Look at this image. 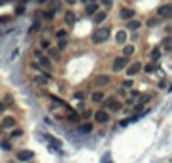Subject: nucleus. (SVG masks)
<instances>
[{"label":"nucleus","instance_id":"1","mask_svg":"<svg viewBox=\"0 0 172 163\" xmlns=\"http://www.w3.org/2000/svg\"><path fill=\"white\" fill-rule=\"evenodd\" d=\"M110 37V27H96L95 32L91 34V42L93 44H103Z\"/></svg>","mask_w":172,"mask_h":163},{"label":"nucleus","instance_id":"2","mask_svg":"<svg viewBox=\"0 0 172 163\" xmlns=\"http://www.w3.org/2000/svg\"><path fill=\"white\" fill-rule=\"evenodd\" d=\"M103 104L106 106L108 111H112V113H116V111H120L121 108H123V103H121L118 98H115V96H108V98H105Z\"/></svg>","mask_w":172,"mask_h":163},{"label":"nucleus","instance_id":"3","mask_svg":"<svg viewBox=\"0 0 172 163\" xmlns=\"http://www.w3.org/2000/svg\"><path fill=\"white\" fill-rule=\"evenodd\" d=\"M130 57H125V56H118L113 59V64H112V69L113 73H120V71H123V69H127L130 66Z\"/></svg>","mask_w":172,"mask_h":163},{"label":"nucleus","instance_id":"4","mask_svg":"<svg viewBox=\"0 0 172 163\" xmlns=\"http://www.w3.org/2000/svg\"><path fill=\"white\" fill-rule=\"evenodd\" d=\"M157 17L160 19H172V4H164L157 9Z\"/></svg>","mask_w":172,"mask_h":163},{"label":"nucleus","instance_id":"5","mask_svg":"<svg viewBox=\"0 0 172 163\" xmlns=\"http://www.w3.org/2000/svg\"><path fill=\"white\" fill-rule=\"evenodd\" d=\"M93 118H95V121L98 125H105V123L110 121V113H108L106 109H98V111H95Z\"/></svg>","mask_w":172,"mask_h":163},{"label":"nucleus","instance_id":"6","mask_svg":"<svg viewBox=\"0 0 172 163\" xmlns=\"http://www.w3.org/2000/svg\"><path fill=\"white\" fill-rule=\"evenodd\" d=\"M93 82H95V86H98V87H105L112 82V77H110V74H98Z\"/></svg>","mask_w":172,"mask_h":163},{"label":"nucleus","instance_id":"7","mask_svg":"<svg viewBox=\"0 0 172 163\" xmlns=\"http://www.w3.org/2000/svg\"><path fill=\"white\" fill-rule=\"evenodd\" d=\"M127 76L128 77H134L135 74H138L140 71H142V62H138V61H135V62H130V66L127 69Z\"/></svg>","mask_w":172,"mask_h":163},{"label":"nucleus","instance_id":"8","mask_svg":"<svg viewBox=\"0 0 172 163\" xmlns=\"http://www.w3.org/2000/svg\"><path fill=\"white\" fill-rule=\"evenodd\" d=\"M118 17L121 19V20H132V19L135 17V10L130 9V7H123V9H120V12H118Z\"/></svg>","mask_w":172,"mask_h":163},{"label":"nucleus","instance_id":"9","mask_svg":"<svg viewBox=\"0 0 172 163\" xmlns=\"http://www.w3.org/2000/svg\"><path fill=\"white\" fill-rule=\"evenodd\" d=\"M15 125H17V120H15L14 116H4V118H2V123H0V126L4 129H14Z\"/></svg>","mask_w":172,"mask_h":163},{"label":"nucleus","instance_id":"10","mask_svg":"<svg viewBox=\"0 0 172 163\" xmlns=\"http://www.w3.org/2000/svg\"><path fill=\"white\" fill-rule=\"evenodd\" d=\"M37 62H39V66H41V67H44L46 71H51V69H52V59L48 56V54H44V56L37 61Z\"/></svg>","mask_w":172,"mask_h":163},{"label":"nucleus","instance_id":"11","mask_svg":"<svg viewBox=\"0 0 172 163\" xmlns=\"http://www.w3.org/2000/svg\"><path fill=\"white\" fill-rule=\"evenodd\" d=\"M105 98H106L105 91H93V93H91V103H95V104L103 103Z\"/></svg>","mask_w":172,"mask_h":163},{"label":"nucleus","instance_id":"12","mask_svg":"<svg viewBox=\"0 0 172 163\" xmlns=\"http://www.w3.org/2000/svg\"><path fill=\"white\" fill-rule=\"evenodd\" d=\"M48 10H52L54 13L63 10V0H49L48 2Z\"/></svg>","mask_w":172,"mask_h":163},{"label":"nucleus","instance_id":"13","mask_svg":"<svg viewBox=\"0 0 172 163\" xmlns=\"http://www.w3.org/2000/svg\"><path fill=\"white\" fill-rule=\"evenodd\" d=\"M106 17H108V10H100L98 13L93 15V24L100 25V24H103V22L106 20Z\"/></svg>","mask_w":172,"mask_h":163},{"label":"nucleus","instance_id":"14","mask_svg":"<svg viewBox=\"0 0 172 163\" xmlns=\"http://www.w3.org/2000/svg\"><path fill=\"white\" fill-rule=\"evenodd\" d=\"M64 24L66 25H74L76 24V12L74 10H66L64 12Z\"/></svg>","mask_w":172,"mask_h":163},{"label":"nucleus","instance_id":"15","mask_svg":"<svg viewBox=\"0 0 172 163\" xmlns=\"http://www.w3.org/2000/svg\"><path fill=\"white\" fill-rule=\"evenodd\" d=\"M46 52H48V56L52 59V62H57V61H61V54H63V52H61L57 47H49Z\"/></svg>","mask_w":172,"mask_h":163},{"label":"nucleus","instance_id":"16","mask_svg":"<svg viewBox=\"0 0 172 163\" xmlns=\"http://www.w3.org/2000/svg\"><path fill=\"white\" fill-rule=\"evenodd\" d=\"M100 12V4L96 2V4H88L84 7V13L86 15H90V17H93L95 13H98Z\"/></svg>","mask_w":172,"mask_h":163},{"label":"nucleus","instance_id":"17","mask_svg":"<svg viewBox=\"0 0 172 163\" xmlns=\"http://www.w3.org/2000/svg\"><path fill=\"white\" fill-rule=\"evenodd\" d=\"M160 47H162V51H165V52L172 51V35H165V37L160 40Z\"/></svg>","mask_w":172,"mask_h":163},{"label":"nucleus","instance_id":"18","mask_svg":"<svg viewBox=\"0 0 172 163\" xmlns=\"http://www.w3.org/2000/svg\"><path fill=\"white\" fill-rule=\"evenodd\" d=\"M32 82H34V84H37V86H41V87H44V86H48L51 81H49L48 77L41 76V74H35V76H32Z\"/></svg>","mask_w":172,"mask_h":163},{"label":"nucleus","instance_id":"19","mask_svg":"<svg viewBox=\"0 0 172 163\" xmlns=\"http://www.w3.org/2000/svg\"><path fill=\"white\" fill-rule=\"evenodd\" d=\"M78 131L81 135H88L93 131V123H90V121H84V123H81V125L78 126Z\"/></svg>","mask_w":172,"mask_h":163},{"label":"nucleus","instance_id":"20","mask_svg":"<svg viewBox=\"0 0 172 163\" xmlns=\"http://www.w3.org/2000/svg\"><path fill=\"white\" fill-rule=\"evenodd\" d=\"M30 158H34V153L30 150H22L17 153V160H20V162H29Z\"/></svg>","mask_w":172,"mask_h":163},{"label":"nucleus","instance_id":"21","mask_svg":"<svg viewBox=\"0 0 172 163\" xmlns=\"http://www.w3.org/2000/svg\"><path fill=\"white\" fill-rule=\"evenodd\" d=\"M140 27H142V22L137 20V19H132V20L127 22V29L132 30V32H137V30L140 29Z\"/></svg>","mask_w":172,"mask_h":163},{"label":"nucleus","instance_id":"22","mask_svg":"<svg viewBox=\"0 0 172 163\" xmlns=\"http://www.w3.org/2000/svg\"><path fill=\"white\" fill-rule=\"evenodd\" d=\"M135 46L134 44H125L123 46V51H121V56H125V57H130V56H134L135 54Z\"/></svg>","mask_w":172,"mask_h":163},{"label":"nucleus","instance_id":"23","mask_svg":"<svg viewBox=\"0 0 172 163\" xmlns=\"http://www.w3.org/2000/svg\"><path fill=\"white\" fill-rule=\"evenodd\" d=\"M115 42L125 46V42H127V30H118V32H116L115 34Z\"/></svg>","mask_w":172,"mask_h":163},{"label":"nucleus","instance_id":"24","mask_svg":"<svg viewBox=\"0 0 172 163\" xmlns=\"http://www.w3.org/2000/svg\"><path fill=\"white\" fill-rule=\"evenodd\" d=\"M66 118H68L69 121H78L79 120V114H78L74 109H66Z\"/></svg>","mask_w":172,"mask_h":163},{"label":"nucleus","instance_id":"25","mask_svg":"<svg viewBox=\"0 0 172 163\" xmlns=\"http://www.w3.org/2000/svg\"><path fill=\"white\" fill-rule=\"evenodd\" d=\"M54 39H56V40H59V39H68V30L66 29H57L56 32H54Z\"/></svg>","mask_w":172,"mask_h":163},{"label":"nucleus","instance_id":"26","mask_svg":"<svg viewBox=\"0 0 172 163\" xmlns=\"http://www.w3.org/2000/svg\"><path fill=\"white\" fill-rule=\"evenodd\" d=\"M160 24V17H157V15H155V17H150V19H147V27H157Z\"/></svg>","mask_w":172,"mask_h":163},{"label":"nucleus","instance_id":"27","mask_svg":"<svg viewBox=\"0 0 172 163\" xmlns=\"http://www.w3.org/2000/svg\"><path fill=\"white\" fill-rule=\"evenodd\" d=\"M150 59H152V62H155V61L160 59V49L159 47H155V49L150 51Z\"/></svg>","mask_w":172,"mask_h":163},{"label":"nucleus","instance_id":"28","mask_svg":"<svg viewBox=\"0 0 172 163\" xmlns=\"http://www.w3.org/2000/svg\"><path fill=\"white\" fill-rule=\"evenodd\" d=\"M39 47L42 49V51H48L52 46H51V42H49V39H41V40H39Z\"/></svg>","mask_w":172,"mask_h":163},{"label":"nucleus","instance_id":"29","mask_svg":"<svg viewBox=\"0 0 172 163\" xmlns=\"http://www.w3.org/2000/svg\"><path fill=\"white\" fill-rule=\"evenodd\" d=\"M150 99H152L150 94H140V98H138L137 103H140V104H143V106H145V104L150 103Z\"/></svg>","mask_w":172,"mask_h":163},{"label":"nucleus","instance_id":"30","mask_svg":"<svg viewBox=\"0 0 172 163\" xmlns=\"http://www.w3.org/2000/svg\"><path fill=\"white\" fill-rule=\"evenodd\" d=\"M56 47L59 49L61 52L66 51V47H68V39H59V40H57V46H56Z\"/></svg>","mask_w":172,"mask_h":163},{"label":"nucleus","instance_id":"31","mask_svg":"<svg viewBox=\"0 0 172 163\" xmlns=\"http://www.w3.org/2000/svg\"><path fill=\"white\" fill-rule=\"evenodd\" d=\"M32 56H34V59L35 61H39L41 57L44 56V51L41 47H35V49H32Z\"/></svg>","mask_w":172,"mask_h":163},{"label":"nucleus","instance_id":"32","mask_svg":"<svg viewBox=\"0 0 172 163\" xmlns=\"http://www.w3.org/2000/svg\"><path fill=\"white\" fill-rule=\"evenodd\" d=\"M22 135H24V131H22L20 128H14L12 131H10V140H14V138H20Z\"/></svg>","mask_w":172,"mask_h":163},{"label":"nucleus","instance_id":"33","mask_svg":"<svg viewBox=\"0 0 172 163\" xmlns=\"http://www.w3.org/2000/svg\"><path fill=\"white\" fill-rule=\"evenodd\" d=\"M41 30V22L39 20H35L32 25H30V29H29V34H35V32H39Z\"/></svg>","mask_w":172,"mask_h":163},{"label":"nucleus","instance_id":"34","mask_svg":"<svg viewBox=\"0 0 172 163\" xmlns=\"http://www.w3.org/2000/svg\"><path fill=\"white\" fill-rule=\"evenodd\" d=\"M42 17L46 19V20H54L56 13L52 12V10H44V12H42Z\"/></svg>","mask_w":172,"mask_h":163},{"label":"nucleus","instance_id":"35","mask_svg":"<svg viewBox=\"0 0 172 163\" xmlns=\"http://www.w3.org/2000/svg\"><path fill=\"white\" fill-rule=\"evenodd\" d=\"M121 87H123V89H130V87H134V81H132V79H125L123 82H121Z\"/></svg>","mask_w":172,"mask_h":163},{"label":"nucleus","instance_id":"36","mask_svg":"<svg viewBox=\"0 0 172 163\" xmlns=\"http://www.w3.org/2000/svg\"><path fill=\"white\" fill-rule=\"evenodd\" d=\"M143 108H145L143 104L137 103V104L134 106V113H135V114H142V113H143Z\"/></svg>","mask_w":172,"mask_h":163},{"label":"nucleus","instance_id":"37","mask_svg":"<svg viewBox=\"0 0 172 163\" xmlns=\"http://www.w3.org/2000/svg\"><path fill=\"white\" fill-rule=\"evenodd\" d=\"M100 2H101V5H103L106 10H110L113 7V0H100Z\"/></svg>","mask_w":172,"mask_h":163},{"label":"nucleus","instance_id":"38","mask_svg":"<svg viewBox=\"0 0 172 163\" xmlns=\"http://www.w3.org/2000/svg\"><path fill=\"white\" fill-rule=\"evenodd\" d=\"M125 106H134V104H137V98H132V96H130V98H127L125 99Z\"/></svg>","mask_w":172,"mask_h":163},{"label":"nucleus","instance_id":"39","mask_svg":"<svg viewBox=\"0 0 172 163\" xmlns=\"http://www.w3.org/2000/svg\"><path fill=\"white\" fill-rule=\"evenodd\" d=\"M24 12H26V5H17L15 7V15H22Z\"/></svg>","mask_w":172,"mask_h":163},{"label":"nucleus","instance_id":"40","mask_svg":"<svg viewBox=\"0 0 172 163\" xmlns=\"http://www.w3.org/2000/svg\"><path fill=\"white\" fill-rule=\"evenodd\" d=\"M143 71H145V73H154V71H155V64H154V62L147 64L145 67H143Z\"/></svg>","mask_w":172,"mask_h":163},{"label":"nucleus","instance_id":"41","mask_svg":"<svg viewBox=\"0 0 172 163\" xmlns=\"http://www.w3.org/2000/svg\"><path fill=\"white\" fill-rule=\"evenodd\" d=\"M140 94H142V93H140V91H137V89H132V93H130V96H132V98H140Z\"/></svg>","mask_w":172,"mask_h":163},{"label":"nucleus","instance_id":"42","mask_svg":"<svg viewBox=\"0 0 172 163\" xmlns=\"http://www.w3.org/2000/svg\"><path fill=\"white\" fill-rule=\"evenodd\" d=\"M10 17L9 15H0V24H4V22H9Z\"/></svg>","mask_w":172,"mask_h":163},{"label":"nucleus","instance_id":"43","mask_svg":"<svg viewBox=\"0 0 172 163\" xmlns=\"http://www.w3.org/2000/svg\"><path fill=\"white\" fill-rule=\"evenodd\" d=\"M74 98H76V99H79V101H81V99L84 98V93H81V91H79V93H74Z\"/></svg>","mask_w":172,"mask_h":163},{"label":"nucleus","instance_id":"44","mask_svg":"<svg viewBox=\"0 0 172 163\" xmlns=\"http://www.w3.org/2000/svg\"><path fill=\"white\" fill-rule=\"evenodd\" d=\"M2 148H4V150H10L12 146H10V143H9V141H2Z\"/></svg>","mask_w":172,"mask_h":163},{"label":"nucleus","instance_id":"45","mask_svg":"<svg viewBox=\"0 0 172 163\" xmlns=\"http://www.w3.org/2000/svg\"><path fill=\"white\" fill-rule=\"evenodd\" d=\"M98 0H81V4H84V5H88V4H96Z\"/></svg>","mask_w":172,"mask_h":163},{"label":"nucleus","instance_id":"46","mask_svg":"<svg viewBox=\"0 0 172 163\" xmlns=\"http://www.w3.org/2000/svg\"><path fill=\"white\" fill-rule=\"evenodd\" d=\"M118 96H120V98H125V89H123V87L118 89Z\"/></svg>","mask_w":172,"mask_h":163},{"label":"nucleus","instance_id":"47","mask_svg":"<svg viewBox=\"0 0 172 163\" xmlns=\"http://www.w3.org/2000/svg\"><path fill=\"white\" fill-rule=\"evenodd\" d=\"M64 2H66V4H68V5H74V4H76V2H78V0H64Z\"/></svg>","mask_w":172,"mask_h":163},{"label":"nucleus","instance_id":"48","mask_svg":"<svg viewBox=\"0 0 172 163\" xmlns=\"http://www.w3.org/2000/svg\"><path fill=\"white\" fill-rule=\"evenodd\" d=\"M90 116H91V111H84V113H83V118H90Z\"/></svg>","mask_w":172,"mask_h":163},{"label":"nucleus","instance_id":"49","mask_svg":"<svg viewBox=\"0 0 172 163\" xmlns=\"http://www.w3.org/2000/svg\"><path fill=\"white\" fill-rule=\"evenodd\" d=\"M165 30H167V35H170V34H172V25H169Z\"/></svg>","mask_w":172,"mask_h":163},{"label":"nucleus","instance_id":"50","mask_svg":"<svg viewBox=\"0 0 172 163\" xmlns=\"http://www.w3.org/2000/svg\"><path fill=\"white\" fill-rule=\"evenodd\" d=\"M4 106H5V104H4V103H0V113L4 111Z\"/></svg>","mask_w":172,"mask_h":163},{"label":"nucleus","instance_id":"51","mask_svg":"<svg viewBox=\"0 0 172 163\" xmlns=\"http://www.w3.org/2000/svg\"><path fill=\"white\" fill-rule=\"evenodd\" d=\"M39 4H46V2H49V0H37Z\"/></svg>","mask_w":172,"mask_h":163},{"label":"nucleus","instance_id":"52","mask_svg":"<svg viewBox=\"0 0 172 163\" xmlns=\"http://www.w3.org/2000/svg\"><path fill=\"white\" fill-rule=\"evenodd\" d=\"M0 128H2V126H0Z\"/></svg>","mask_w":172,"mask_h":163}]
</instances>
